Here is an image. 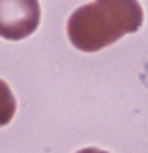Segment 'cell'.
<instances>
[{"mask_svg": "<svg viewBox=\"0 0 148 153\" xmlns=\"http://www.w3.org/2000/svg\"><path fill=\"white\" fill-rule=\"evenodd\" d=\"M77 153H109V151H103V149H98V148H84L81 151H77Z\"/></svg>", "mask_w": 148, "mask_h": 153, "instance_id": "3", "label": "cell"}, {"mask_svg": "<svg viewBox=\"0 0 148 153\" xmlns=\"http://www.w3.org/2000/svg\"><path fill=\"white\" fill-rule=\"evenodd\" d=\"M41 21L38 0H0V37L21 41L34 34Z\"/></svg>", "mask_w": 148, "mask_h": 153, "instance_id": "2", "label": "cell"}, {"mask_svg": "<svg viewBox=\"0 0 148 153\" xmlns=\"http://www.w3.org/2000/svg\"><path fill=\"white\" fill-rule=\"evenodd\" d=\"M144 13L137 0H94L69 15L68 37L75 49L98 52L143 26Z\"/></svg>", "mask_w": 148, "mask_h": 153, "instance_id": "1", "label": "cell"}]
</instances>
